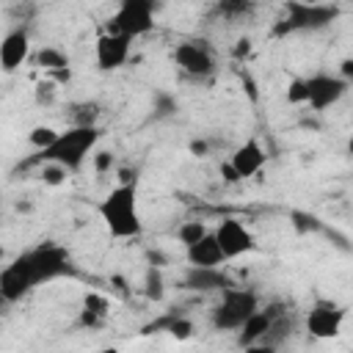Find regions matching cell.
<instances>
[{
  "instance_id": "cell-30",
  "label": "cell",
  "mask_w": 353,
  "mask_h": 353,
  "mask_svg": "<svg viewBox=\"0 0 353 353\" xmlns=\"http://www.w3.org/2000/svg\"><path fill=\"white\" fill-rule=\"evenodd\" d=\"M188 149H190V154H193V157H207V154H210V143H207V141H201V138H193Z\"/></svg>"
},
{
  "instance_id": "cell-27",
  "label": "cell",
  "mask_w": 353,
  "mask_h": 353,
  "mask_svg": "<svg viewBox=\"0 0 353 353\" xmlns=\"http://www.w3.org/2000/svg\"><path fill=\"white\" fill-rule=\"evenodd\" d=\"M91 157H94V171H97V174L110 171V165H113V152H97V154H91Z\"/></svg>"
},
{
  "instance_id": "cell-11",
  "label": "cell",
  "mask_w": 353,
  "mask_h": 353,
  "mask_svg": "<svg viewBox=\"0 0 353 353\" xmlns=\"http://www.w3.org/2000/svg\"><path fill=\"white\" fill-rule=\"evenodd\" d=\"M30 290H33V279L28 270V259H25V254H19L11 259V265H6L0 270V298L8 303H17Z\"/></svg>"
},
{
  "instance_id": "cell-3",
  "label": "cell",
  "mask_w": 353,
  "mask_h": 353,
  "mask_svg": "<svg viewBox=\"0 0 353 353\" xmlns=\"http://www.w3.org/2000/svg\"><path fill=\"white\" fill-rule=\"evenodd\" d=\"M347 80H342L339 74H312V77H295L287 85V102L290 105H309L314 113H323L325 108L336 105L345 91H347Z\"/></svg>"
},
{
  "instance_id": "cell-34",
  "label": "cell",
  "mask_w": 353,
  "mask_h": 353,
  "mask_svg": "<svg viewBox=\"0 0 353 353\" xmlns=\"http://www.w3.org/2000/svg\"><path fill=\"white\" fill-rule=\"evenodd\" d=\"M221 176H223V182H226V185L240 182V179H237V174H234V168H232L229 163H223V165H221Z\"/></svg>"
},
{
  "instance_id": "cell-1",
  "label": "cell",
  "mask_w": 353,
  "mask_h": 353,
  "mask_svg": "<svg viewBox=\"0 0 353 353\" xmlns=\"http://www.w3.org/2000/svg\"><path fill=\"white\" fill-rule=\"evenodd\" d=\"M99 138H102V130L99 127H69L66 132H58V138L47 149L30 154L22 163V168L44 165V163H58L66 171H80L83 163H85V157L97 149Z\"/></svg>"
},
{
  "instance_id": "cell-31",
  "label": "cell",
  "mask_w": 353,
  "mask_h": 353,
  "mask_svg": "<svg viewBox=\"0 0 353 353\" xmlns=\"http://www.w3.org/2000/svg\"><path fill=\"white\" fill-rule=\"evenodd\" d=\"M248 8H251L248 3H221V6H218L221 14H243V11H248Z\"/></svg>"
},
{
  "instance_id": "cell-24",
  "label": "cell",
  "mask_w": 353,
  "mask_h": 353,
  "mask_svg": "<svg viewBox=\"0 0 353 353\" xmlns=\"http://www.w3.org/2000/svg\"><path fill=\"white\" fill-rule=\"evenodd\" d=\"M66 176H69V171L63 168V165H58V163H44L41 165V182L44 185H63L66 182Z\"/></svg>"
},
{
  "instance_id": "cell-29",
  "label": "cell",
  "mask_w": 353,
  "mask_h": 353,
  "mask_svg": "<svg viewBox=\"0 0 353 353\" xmlns=\"http://www.w3.org/2000/svg\"><path fill=\"white\" fill-rule=\"evenodd\" d=\"M248 52H251V39H237L234 41V50H232V55L237 58V61H243V58H248Z\"/></svg>"
},
{
  "instance_id": "cell-9",
  "label": "cell",
  "mask_w": 353,
  "mask_h": 353,
  "mask_svg": "<svg viewBox=\"0 0 353 353\" xmlns=\"http://www.w3.org/2000/svg\"><path fill=\"white\" fill-rule=\"evenodd\" d=\"M212 237H215V243H218V248H221V254H223L226 262H229V259H237V256H243V254H248V251L256 248L254 234H251L237 218H223V221L215 226Z\"/></svg>"
},
{
  "instance_id": "cell-15",
  "label": "cell",
  "mask_w": 353,
  "mask_h": 353,
  "mask_svg": "<svg viewBox=\"0 0 353 353\" xmlns=\"http://www.w3.org/2000/svg\"><path fill=\"white\" fill-rule=\"evenodd\" d=\"M284 312L279 309V306H268V309H256L237 331V342L243 345V347H248V345H254V342H262V336L268 334V328H270V323L276 320V317H281Z\"/></svg>"
},
{
  "instance_id": "cell-20",
  "label": "cell",
  "mask_w": 353,
  "mask_h": 353,
  "mask_svg": "<svg viewBox=\"0 0 353 353\" xmlns=\"http://www.w3.org/2000/svg\"><path fill=\"white\" fill-rule=\"evenodd\" d=\"M105 309H108V303H105V298H99V295H85V301H83V323L85 325H94L97 320H102L105 317Z\"/></svg>"
},
{
  "instance_id": "cell-8",
  "label": "cell",
  "mask_w": 353,
  "mask_h": 353,
  "mask_svg": "<svg viewBox=\"0 0 353 353\" xmlns=\"http://www.w3.org/2000/svg\"><path fill=\"white\" fill-rule=\"evenodd\" d=\"M345 314H347L345 306H339L336 301L317 298L314 306H312L309 314H306V331H309L314 339H334V336H339V331H342Z\"/></svg>"
},
{
  "instance_id": "cell-7",
  "label": "cell",
  "mask_w": 353,
  "mask_h": 353,
  "mask_svg": "<svg viewBox=\"0 0 353 353\" xmlns=\"http://www.w3.org/2000/svg\"><path fill=\"white\" fill-rule=\"evenodd\" d=\"M154 11H157V6L152 0H121L116 14L110 17L108 30L121 33L130 41L138 36H146L154 28Z\"/></svg>"
},
{
  "instance_id": "cell-32",
  "label": "cell",
  "mask_w": 353,
  "mask_h": 353,
  "mask_svg": "<svg viewBox=\"0 0 353 353\" xmlns=\"http://www.w3.org/2000/svg\"><path fill=\"white\" fill-rule=\"evenodd\" d=\"M119 185H132L135 188L138 185V171L135 168L132 171L130 168H119Z\"/></svg>"
},
{
  "instance_id": "cell-10",
  "label": "cell",
  "mask_w": 353,
  "mask_h": 353,
  "mask_svg": "<svg viewBox=\"0 0 353 353\" xmlns=\"http://www.w3.org/2000/svg\"><path fill=\"white\" fill-rule=\"evenodd\" d=\"M174 61L190 77H207V74L215 72V58H212V50L207 47V41H182V44H176Z\"/></svg>"
},
{
  "instance_id": "cell-22",
  "label": "cell",
  "mask_w": 353,
  "mask_h": 353,
  "mask_svg": "<svg viewBox=\"0 0 353 353\" xmlns=\"http://www.w3.org/2000/svg\"><path fill=\"white\" fill-rule=\"evenodd\" d=\"M143 292H146V298H149V301H160V298L165 295V287H163V273H160V268H152V265H149V270H146V279H143Z\"/></svg>"
},
{
  "instance_id": "cell-36",
  "label": "cell",
  "mask_w": 353,
  "mask_h": 353,
  "mask_svg": "<svg viewBox=\"0 0 353 353\" xmlns=\"http://www.w3.org/2000/svg\"><path fill=\"white\" fill-rule=\"evenodd\" d=\"M0 259H3V245H0Z\"/></svg>"
},
{
  "instance_id": "cell-25",
  "label": "cell",
  "mask_w": 353,
  "mask_h": 353,
  "mask_svg": "<svg viewBox=\"0 0 353 353\" xmlns=\"http://www.w3.org/2000/svg\"><path fill=\"white\" fill-rule=\"evenodd\" d=\"M165 331H168L171 336H176V339H190V334H193V323H190V320H182V317H176V320H165Z\"/></svg>"
},
{
  "instance_id": "cell-19",
  "label": "cell",
  "mask_w": 353,
  "mask_h": 353,
  "mask_svg": "<svg viewBox=\"0 0 353 353\" xmlns=\"http://www.w3.org/2000/svg\"><path fill=\"white\" fill-rule=\"evenodd\" d=\"M176 110H179V102L171 97V94H165V91H157L154 94V99H152V116L154 119H171V116H176Z\"/></svg>"
},
{
  "instance_id": "cell-28",
  "label": "cell",
  "mask_w": 353,
  "mask_h": 353,
  "mask_svg": "<svg viewBox=\"0 0 353 353\" xmlns=\"http://www.w3.org/2000/svg\"><path fill=\"white\" fill-rule=\"evenodd\" d=\"M52 94H55L52 91V83H39L36 85V102L39 105H50L52 102Z\"/></svg>"
},
{
  "instance_id": "cell-17",
  "label": "cell",
  "mask_w": 353,
  "mask_h": 353,
  "mask_svg": "<svg viewBox=\"0 0 353 353\" xmlns=\"http://www.w3.org/2000/svg\"><path fill=\"white\" fill-rule=\"evenodd\" d=\"M185 287L188 290H199V292H223L229 287V279L223 276L221 268H188L185 270Z\"/></svg>"
},
{
  "instance_id": "cell-33",
  "label": "cell",
  "mask_w": 353,
  "mask_h": 353,
  "mask_svg": "<svg viewBox=\"0 0 353 353\" xmlns=\"http://www.w3.org/2000/svg\"><path fill=\"white\" fill-rule=\"evenodd\" d=\"M243 353H279V347H273V345H262V342H254V345L243 347Z\"/></svg>"
},
{
  "instance_id": "cell-16",
  "label": "cell",
  "mask_w": 353,
  "mask_h": 353,
  "mask_svg": "<svg viewBox=\"0 0 353 353\" xmlns=\"http://www.w3.org/2000/svg\"><path fill=\"white\" fill-rule=\"evenodd\" d=\"M185 259H188L190 268H221L226 262L221 248H218V243H215V237H212V232H207L199 243L188 245Z\"/></svg>"
},
{
  "instance_id": "cell-26",
  "label": "cell",
  "mask_w": 353,
  "mask_h": 353,
  "mask_svg": "<svg viewBox=\"0 0 353 353\" xmlns=\"http://www.w3.org/2000/svg\"><path fill=\"white\" fill-rule=\"evenodd\" d=\"M292 223L298 232H317L320 229V221L309 212H292Z\"/></svg>"
},
{
  "instance_id": "cell-21",
  "label": "cell",
  "mask_w": 353,
  "mask_h": 353,
  "mask_svg": "<svg viewBox=\"0 0 353 353\" xmlns=\"http://www.w3.org/2000/svg\"><path fill=\"white\" fill-rule=\"evenodd\" d=\"M207 232H210V229L204 226V221H185V223L176 229V237H179V243H185V248H188V245L199 243Z\"/></svg>"
},
{
  "instance_id": "cell-13",
  "label": "cell",
  "mask_w": 353,
  "mask_h": 353,
  "mask_svg": "<svg viewBox=\"0 0 353 353\" xmlns=\"http://www.w3.org/2000/svg\"><path fill=\"white\" fill-rule=\"evenodd\" d=\"M268 163V154H265V146L256 141V138H248L245 143H240L234 149V154L229 157V165L234 168L237 179H251L254 174L262 171V165Z\"/></svg>"
},
{
  "instance_id": "cell-18",
  "label": "cell",
  "mask_w": 353,
  "mask_h": 353,
  "mask_svg": "<svg viewBox=\"0 0 353 353\" xmlns=\"http://www.w3.org/2000/svg\"><path fill=\"white\" fill-rule=\"evenodd\" d=\"M36 66H41L47 72H61V69H69V58H66V52H61L55 47H41L36 52Z\"/></svg>"
},
{
  "instance_id": "cell-6",
  "label": "cell",
  "mask_w": 353,
  "mask_h": 353,
  "mask_svg": "<svg viewBox=\"0 0 353 353\" xmlns=\"http://www.w3.org/2000/svg\"><path fill=\"white\" fill-rule=\"evenodd\" d=\"M25 259H28V270H30L33 287L55 281V279H61V276H66L72 270L69 251L63 245H55V243H41V245L25 251Z\"/></svg>"
},
{
  "instance_id": "cell-2",
  "label": "cell",
  "mask_w": 353,
  "mask_h": 353,
  "mask_svg": "<svg viewBox=\"0 0 353 353\" xmlns=\"http://www.w3.org/2000/svg\"><path fill=\"white\" fill-rule=\"evenodd\" d=\"M97 212L105 221L110 237L130 240V237H141V232H143L141 212H138V190L132 185H116L97 204Z\"/></svg>"
},
{
  "instance_id": "cell-12",
  "label": "cell",
  "mask_w": 353,
  "mask_h": 353,
  "mask_svg": "<svg viewBox=\"0 0 353 353\" xmlns=\"http://www.w3.org/2000/svg\"><path fill=\"white\" fill-rule=\"evenodd\" d=\"M130 47H132V41L127 36L105 30L97 39V69L99 72H116V69H121L127 63V58H130Z\"/></svg>"
},
{
  "instance_id": "cell-5",
  "label": "cell",
  "mask_w": 353,
  "mask_h": 353,
  "mask_svg": "<svg viewBox=\"0 0 353 353\" xmlns=\"http://www.w3.org/2000/svg\"><path fill=\"white\" fill-rule=\"evenodd\" d=\"M256 309H259V298L254 290L226 287L221 292V301L215 303V309L210 314V323L215 331H237Z\"/></svg>"
},
{
  "instance_id": "cell-4",
  "label": "cell",
  "mask_w": 353,
  "mask_h": 353,
  "mask_svg": "<svg viewBox=\"0 0 353 353\" xmlns=\"http://www.w3.org/2000/svg\"><path fill=\"white\" fill-rule=\"evenodd\" d=\"M342 14L339 6L334 3H298V0H290L284 6V14L276 19L273 25V36L281 39V36H290V33H312V30H323L328 28L336 17Z\"/></svg>"
},
{
  "instance_id": "cell-14",
  "label": "cell",
  "mask_w": 353,
  "mask_h": 353,
  "mask_svg": "<svg viewBox=\"0 0 353 353\" xmlns=\"http://www.w3.org/2000/svg\"><path fill=\"white\" fill-rule=\"evenodd\" d=\"M30 55V36L25 28H14L3 36L0 41V69L3 72H17Z\"/></svg>"
},
{
  "instance_id": "cell-23",
  "label": "cell",
  "mask_w": 353,
  "mask_h": 353,
  "mask_svg": "<svg viewBox=\"0 0 353 353\" xmlns=\"http://www.w3.org/2000/svg\"><path fill=\"white\" fill-rule=\"evenodd\" d=\"M55 138H58V132H55L52 127H33V130H30V135H28V141L33 143V149H36V152L47 149Z\"/></svg>"
},
{
  "instance_id": "cell-35",
  "label": "cell",
  "mask_w": 353,
  "mask_h": 353,
  "mask_svg": "<svg viewBox=\"0 0 353 353\" xmlns=\"http://www.w3.org/2000/svg\"><path fill=\"white\" fill-rule=\"evenodd\" d=\"M14 210H17V212H30V210H33V204H28V201H17V204H14Z\"/></svg>"
}]
</instances>
